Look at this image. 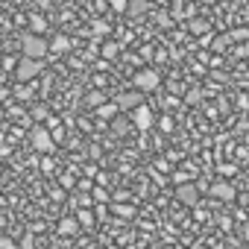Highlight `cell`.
Masks as SVG:
<instances>
[{
    "mask_svg": "<svg viewBox=\"0 0 249 249\" xmlns=\"http://www.w3.org/2000/svg\"><path fill=\"white\" fill-rule=\"evenodd\" d=\"M176 199H179V202H185V205H194V202L199 199V188H196V185L182 182V185L176 188Z\"/></svg>",
    "mask_w": 249,
    "mask_h": 249,
    "instance_id": "ba28073f",
    "label": "cell"
},
{
    "mask_svg": "<svg viewBox=\"0 0 249 249\" xmlns=\"http://www.w3.org/2000/svg\"><path fill=\"white\" fill-rule=\"evenodd\" d=\"M229 44H231V36H226V38H223V36H220V38H217V41H214V50H226V47H229Z\"/></svg>",
    "mask_w": 249,
    "mask_h": 249,
    "instance_id": "ac0fdd59",
    "label": "cell"
},
{
    "mask_svg": "<svg viewBox=\"0 0 249 249\" xmlns=\"http://www.w3.org/2000/svg\"><path fill=\"white\" fill-rule=\"evenodd\" d=\"M114 211H117L120 217H132V208H129V205H114Z\"/></svg>",
    "mask_w": 249,
    "mask_h": 249,
    "instance_id": "44dd1931",
    "label": "cell"
},
{
    "mask_svg": "<svg viewBox=\"0 0 249 249\" xmlns=\"http://www.w3.org/2000/svg\"><path fill=\"white\" fill-rule=\"evenodd\" d=\"M85 103H88V106H94V108H97V106H103V103H106V97H103V91H91V94H88V97H85Z\"/></svg>",
    "mask_w": 249,
    "mask_h": 249,
    "instance_id": "5bb4252c",
    "label": "cell"
},
{
    "mask_svg": "<svg viewBox=\"0 0 249 249\" xmlns=\"http://www.w3.org/2000/svg\"><path fill=\"white\" fill-rule=\"evenodd\" d=\"M217 173H220L223 179H229V176H234V173H237V167H234V164H220V167H217Z\"/></svg>",
    "mask_w": 249,
    "mask_h": 249,
    "instance_id": "e0dca14e",
    "label": "cell"
},
{
    "mask_svg": "<svg viewBox=\"0 0 249 249\" xmlns=\"http://www.w3.org/2000/svg\"><path fill=\"white\" fill-rule=\"evenodd\" d=\"M159 82H161V76H159V71H156V68L138 71V73L132 76V85H135L138 91H156V88H159Z\"/></svg>",
    "mask_w": 249,
    "mask_h": 249,
    "instance_id": "5b68a950",
    "label": "cell"
},
{
    "mask_svg": "<svg viewBox=\"0 0 249 249\" xmlns=\"http://www.w3.org/2000/svg\"><path fill=\"white\" fill-rule=\"evenodd\" d=\"M103 56H106V59H114V56H117V44H106V47H103Z\"/></svg>",
    "mask_w": 249,
    "mask_h": 249,
    "instance_id": "d6986e66",
    "label": "cell"
},
{
    "mask_svg": "<svg viewBox=\"0 0 249 249\" xmlns=\"http://www.w3.org/2000/svg\"><path fill=\"white\" fill-rule=\"evenodd\" d=\"M44 73V59H30V56H24L21 62H18V68H15V79L18 82H33V79H38Z\"/></svg>",
    "mask_w": 249,
    "mask_h": 249,
    "instance_id": "7a4b0ae2",
    "label": "cell"
},
{
    "mask_svg": "<svg viewBox=\"0 0 249 249\" xmlns=\"http://www.w3.org/2000/svg\"><path fill=\"white\" fill-rule=\"evenodd\" d=\"M94 199H97V202H108V194H106V188H94Z\"/></svg>",
    "mask_w": 249,
    "mask_h": 249,
    "instance_id": "ffe728a7",
    "label": "cell"
},
{
    "mask_svg": "<svg viewBox=\"0 0 249 249\" xmlns=\"http://www.w3.org/2000/svg\"><path fill=\"white\" fill-rule=\"evenodd\" d=\"M117 114V106L114 103H103V106H97V117H106V120H111Z\"/></svg>",
    "mask_w": 249,
    "mask_h": 249,
    "instance_id": "4fadbf2b",
    "label": "cell"
},
{
    "mask_svg": "<svg viewBox=\"0 0 249 249\" xmlns=\"http://www.w3.org/2000/svg\"><path fill=\"white\" fill-rule=\"evenodd\" d=\"M0 249H18V246H15L9 237H3V234H0Z\"/></svg>",
    "mask_w": 249,
    "mask_h": 249,
    "instance_id": "7402d4cb",
    "label": "cell"
},
{
    "mask_svg": "<svg viewBox=\"0 0 249 249\" xmlns=\"http://www.w3.org/2000/svg\"><path fill=\"white\" fill-rule=\"evenodd\" d=\"M18 97H21V100H30V97H33V94H30V91H27V88H18Z\"/></svg>",
    "mask_w": 249,
    "mask_h": 249,
    "instance_id": "83f0119b",
    "label": "cell"
},
{
    "mask_svg": "<svg viewBox=\"0 0 249 249\" xmlns=\"http://www.w3.org/2000/svg\"><path fill=\"white\" fill-rule=\"evenodd\" d=\"M94 33H97V36H106V33H108V27H106V24H97V27H94Z\"/></svg>",
    "mask_w": 249,
    "mask_h": 249,
    "instance_id": "4316f807",
    "label": "cell"
},
{
    "mask_svg": "<svg viewBox=\"0 0 249 249\" xmlns=\"http://www.w3.org/2000/svg\"><path fill=\"white\" fill-rule=\"evenodd\" d=\"M129 126H132V120L111 117V129H114V135H126V132H129Z\"/></svg>",
    "mask_w": 249,
    "mask_h": 249,
    "instance_id": "8fae6325",
    "label": "cell"
},
{
    "mask_svg": "<svg viewBox=\"0 0 249 249\" xmlns=\"http://www.w3.org/2000/svg\"><path fill=\"white\" fill-rule=\"evenodd\" d=\"M68 50H71V38L68 36H56L50 41V53H68Z\"/></svg>",
    "mask_w": 249,
    "mask_h": 249,
    "instance_id": "30bf717a",
    "label": "cell"
},
{
    "mask_svg": "<svg viewBox=\"0 0 249 249\" xmlns=\"http://www.w3.org/2000/svg\"><path fill=\"white\" fill-rule=\"evenodd\" d=\"M50 135H53V141H62V138H65V129H59V126H56Z\"/></svg>",
    "mask_w": 249,
    "mask_h": 249,
    "instance_id": "d4e9b609",
    "label": "cell"
},
{
    "mask_svg": "<svg viewBox=\"0 0 249 249\" xmlns=\"http://www.w3.org/2000/svg\"><path fill=\"white\" fill-rule=\"evenodd\" d=\"M205 30H208V21H199V18L191 21V33H194V36H202Z\"/></svg>",
    "mask_w": 249,
    "mask_h": 249,
    "instance_id": "9a60e30c",
    "label": "cell"
},
{
    "mask_svg": "<svg viewBox=\"0 0 249 249\" xmlns=\"http://www.w3.org/2000/svg\"><path fill=\"white\" fill-rule=\"evenodd\" d=\"M79 231V220H73V217H65L62 223H59V234H65V237H73Z\"/></svg>",
    "mask_w": 249,
    "mask_h": 249,
    "instance_id": "9c48e42d",
    "label": "cell"
},
{
    "mask_svg": "<svg viewBox=\"0 0 249 249\" xmlns=\"http://www.w3.org/2000/svg\"><path fill=\"white\" fill-rule=\"evenodd\" d=\"M3 226H6V217H3V214H0V229H3Z\"/></svg>",
    "mask_w": 249,
    "mask_h": 249,
    "instance_id": "4dcf8cb0",
    "label": "cell"
},
{
    "mask_svg": "<svg viewBox=\"0 0 249 249\" xmlns=\"http://www.w3.org/2000/svg\"><path fill=\"white\" fill-rule=\"evenodd\" d=\"M33 243H36V240H33V234H27V237H24V243H21V249H33Z\"/></svg>",
    "mask_w": 249,
    "mask_h": 249,
    "instance_id": "484cf974",
    "label": "cell"
},
{
    "mask_svg": "<svg viewBox=\"0 0 249 249\" xmlns=\"http://www.w3.org/2000/svg\"><path fill=\"white\" fill-rule=\"evenodd\" d=\"M147 9H150L147 0H129V6H126V12H129V15H144Z\"/></svg>",
    "mask_w": 249,
    "mask_h": 249,
    "instance_id": "7c38bea8",
    "label": "cell"
},
{
    "mask_svg": "<svg viewBox=\"0 0 249 249\" xmlns=\"http://www.w3.org/2000/svg\"><path fill=\"white\" fill-rule=\"evenodd\" d=\"M111 6H114L117 12H126V6H129V3H126V0H111Z\"/></svg>",
    "mask_w": 249,
    "mask_h": 249,
    "instance_id": "603a6c76",
    "label": "cell"
},
{
    "mask_svg": "<svg viewBox=\"0 0 249 249\" xmlns=\"http://www.w3.org/2000/svg\"><path fill=\"white\" fill-rule=\"evenodd\" d=\"M30 144H33V150H38V153H53V150H56V141H53V135H50L47 126H33V129H30Z\"/></svg>",
    "mask_w": 249,
    "mask_h": 249,
    "instance_id": "3957f363",
    "label": "cell"
},
{
    "mask_svg": "<svg viewBox=\"0 0 249 249\" xmlns=\"http://www.w3.org/2000/svg\"><path fill=\"white\" fill-rule=\"evenodd\" d=\"M33 27H36V33L41 36V30H44V21H41V18H33Z\"/></svg>",
    "mask_w": 249,
    "mask_h": 249,
    "instance_id": "cb8c5ba5",
    "label": "cell"
},
{
    "mask_svg": "<svg viewBox=\"0 0 249 249\" xmlns=\"http://www.w3.org/2000/svg\"><path fill=\"white\" fill-rule=\"evenodd\" d=\"M141 103H144V91H120V94H114L117 111H132V108L141 106Z\"/></svg>",
    "mask_w": 249,
    "mask_h": 249,
    "instance_id": "8992f818",
    "label": "cell"
},
{
    "mask_svg": "<svg viewBox=\"0 0 249 249\" xmlns=\"http://www.w3.org/2000/svg\"><path fill=\"white\" fill-rule=\"evenodd\" d=\"M196 3H205V6H211V3H214V0H196Z\"/></svg>",
    "mask_w": 249,
    "mask_h": 249,
    "instance_id": "f546056e",
    "label": "cell"
},
{
    "mask_svg": "<svg viewBox=\"0 0 249 249\" xmlns=\"http://www.w3.org/2000/svg\"><path fill=\"white\" fill-rule=\"evenodd\" d=\"M129 120H132V126H135V129L147 132V129H153V123H156V114H153V108H150L147 103H141V106H135V108H132Z\"/></svg>",
    "mask_w": 249,
    "mask_h": 249,
    "instance_id": "277c9868",
    "label": "cell"
},
{
    "mask_svg": "<svg viewBox=\"0 0 249 249\" xmlns=\"http://www.w3.org/2000/svg\"><path fill=\"white\" fill-rule=\"evenodd\" d=\"M76 220H79V226H94V214H91V211H85V208L76 214Z\"/></svg>",
    "mask_w": 249,
    "mask_h": 249,
    "instance_id": "2e32d148",
    "label": "cell"
},
{
    "mask_svg": "<svg viewBox=\"0 0 249 249\" xmlns=\"http://www.w3.org/2000/svg\"><path fill=\"white\" fill-rule=\"evenodd\" d=\"M208 194H211L214 199H223V202H231V199L237 196V191L231 188V182H223V179H220V182H214V185L208 188Z\"/></svg>",
    "mask_w": 249,
    "mask_h": 249,
    "instance_id": "52a82bcc",
    "label": "cell"
},
{
    "mask_svg": "<svg viewBox=\"0 0 249 249\" xmlns=\"http://www.w3.org/2000/svg\"><path fill=\"white\" fill-rule=\"evenodd\" d=\"M21 50H24V56H30V59H44V56L50 53V41H47L44 36H38V33H27V36L21 38Z\"/></svg>",
    "mask_w": 249,
    "mask_h": 249,
    "instance_id": "6da1fadb",
    "label": "cell"
},
{
    "mask_svg": "<svg viewBox=\"0 0 249 249\" xmlns=\"http://www.w3.org/2000/svg\"><path fill=\"white\" fill-rule=\"evenodd\" d=\"M0 191H3V167H0Z\"/></svg>",
    "mask_w": 249,
    "mask_h": 249,
    "instance_id": "f1b7e54d",
    "label": "cell"
}]
</instances>
